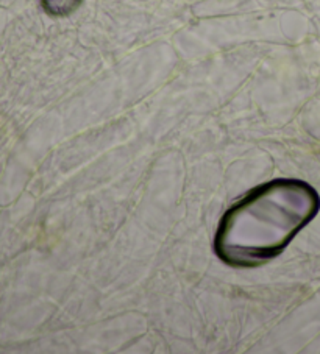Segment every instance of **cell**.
<instances>
[{
  "label": "cell",
  "instance_id": "cell-2",
  "mask_svg": "<svg viewBox=\"0 0 320 354\" xmlns=\"http://www.w3.org/2000/svg\"><path fill=\"white\" fill-rule=\"evenodd\" d=\"M83 0H42V7L52 16H66L75 11Z\"/></svg>",
  "mask_w": 320,
  "mask_h": 354
},
{
  "label": "cell",
  "instance_id": "cell-1",
  "mask_svg": "<svg viewBox=\"0 0 320 354\" xmlns=\"http://www.w3.org/2000/svg\"><path fill=\"white\" fill-rule=\"evenodd\" d=\"M319 195L299 180H274L249 192L220 221L214 250L235 267L274 259L319 211Z\"/></svg>",
  "mask_w": 320,
  "mask_h": 354
}]
</instances>
